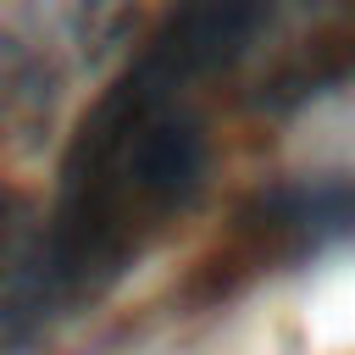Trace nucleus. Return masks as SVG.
I'll return each instance as SVG.
<instances>
[{"label":"nucleus","mask_w":355,"mask_h":355,"mask_svg":"<svg viewBox=\"0 0 355 355\" xmlns=\"http://www.w3.org/2000/svg\"><path fill=\"white\" fill-rule=\"evenodd\" d=\"M194 89L189 72L144 44L139 61L83 111L61 161L55 205L44 211L61 311L116 288L194 205L211 166Z\"/></svg>","instance_id":"obj_1"},{"label":"nucleus","mask_w":355,"mask_h":355,"mask_svg":"<svg viewBox=\"0 0 355 355\" xmlns=\"http://www.w3.org/2000/svg\"><path fill=\"white\" fill-rule=\"evenodd\" d=\"M344 244H355V172L277 178L233 211V227L211 255V277H222V288H239L266 272H294Z\"/></svg>","instance_id":"obj_2"},{"label":"nucleus","mask_w":355,"mask_h":355,"mask_svg":"<svg viewBox=\"0 0 355 355\" xmlns=\"http://www.w3.org/2000/svg\"><path fill=\"white\" fill-rule=\"evenodd\" d=\"M61 316L44 211L0 183V355H17L39 338V327Z\"/></svg>","instance_id":"obj_3"},{"label":"nucleus","mask_w":355,"mask_h":355,"mask_svg":"<svg viewBox=\"0 0 355 355\" xmlns=\"http://www.w3.org/2000/svg\"><path fill=\"white\" fill-rule=\"evenodd\" d=\"M355 78V11H327L261 83L266 105H305Z\"/></svg>","instance_id":"obj_4"}]
</instances>
